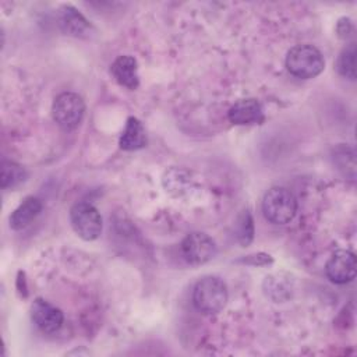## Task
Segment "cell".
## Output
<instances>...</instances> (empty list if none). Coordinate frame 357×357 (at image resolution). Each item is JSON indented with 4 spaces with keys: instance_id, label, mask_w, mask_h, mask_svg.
I'll return each instance as SVG.
<instances>
[{
    "instance_id": "cell-1",
    "label": "cell",
    "mask_w": 357,
    "mask_h": 357,
    "mask_svg": "<svg viewBox=\"0 0 357 357\" xmlns=\"http://www.w3.org/2000/svg\"><path fill=\"white\" fill-rule=\"evenodd\" d=\"M287 70L298 78H314L325 67L322 53L311 45H298L289 50L286 57Z\"/></svg>"
},
{
    "instance_id": "cell-2",
    "label": "cell",
    "mask_w": 357,
    "mask_h": 357,
    "mask_svg": "<svg viewBox=\"0 0 357 357\" xmlns=\"http://www.w3.org/2000/svg\"><path fill=\"white\" fill-rule=\"evenodd\" d=\"M192 301L198 311L204 314H218L227 301L226 284L219 278L206 276L195 284Z\"/></svg>"
},
{
    "instance_id": "cell-3",
    "label": "cell",
    "mask_w": 357,
    "mask_h": 357,
    "mask_svg": "<svg viewBox=\"0 0 357 357\" xmlns=\"http://www.w3.org/2000/svg\"><path fill=\"white\" fill-rule=\"evenodd\" d=\"M265 218L275 225L290 222L297 212V201L294 195L283 187H273L266 191L262 201Z\"/></svg>"
},
{
    "instance_id": "cell-4",
    "label": "cell",
    "mask_w": 357,
    "mask_h": 357,
    "mask_svg": "<svg viewBox=\"0 0 357 357\" xmlns=\"http://www.w3.org/2000/svg\"><path fill=\"white\" fill-rule=\"evenodd\" d=\"M52 113L54 121L63 130H73L84 117L85 103L79 95L74 92H64L54 99Z\"/></svg>"
},
{
    "instance_id": "cell-5",
    "label": "cell",
    "mask_w": 357,
    "mask_h": 357,
    "mask_svg": "<svg viewBox=\"0 0 357 357\" xmlns=\"http://www.w3.org/2000/svg\"><path fill=\"white\" fill-rule=\"evenodd\" d=\"M70 220L74 231L84 240H95L102 231V218L91 204H75L70 211Z\"/></svg>"
},
{
    "instance_id": "cell-6",
    "label": "cell",
    "mask_w": 357,
    "mask_h": 357,
    "mask_svg": "<svg viewBox=\"0 0 357 357\" xmlns=\"http://www.w3.org/2000/svg\"><path fill=\"white\" fill-rule=\"evenodd\" d=\"M181 252L187 262L202 265L216 255L213 240L204 233H191L181 243Z\"/></svg>"
},
{
    "instance_id": "cell-7",
    "label": "cell",
    "mask_w": 357,
    "mask_h": 357,
    "mask_svg": "<svg viewBox=\"0 0 357 357\" xmlns=\"http://www.w3.org/2000/svg\"><path fill=\"white\" fill-rule=\"evenodd\" d=\"M328 278L339 284L347 283L356 276V257L351 251L339 250L332 254L325 266Z\"/></svg>"
},
{
    "instance_id": "cell-8",
    "label": "cell",
    "mask_w": 357,
    "mask_h": 357,
    "mask_svg": "<svg viewBox=\"0 0 357 357\" xmlns=\"http://www.w3.org/2000/svg\"><path fill=\"white\" fill-rule=\"evenodd\" d=\"M33 324L46 333H53L63 325V312L43 298H36L31 307Z\"/></svg>"
},
{
    "instance_id": "cell-9",
    "label": "cell",
    "mask_w": 357,
    "mask_h": 357,
    "mask_svg": "<svg viewBox=\"0 0 357 357\" xmlns=\"http://www.w3.org/2000/svg\"><path fill=\"white\" fill-rule=\"evenodd\" d=\"M229 120L234 124H255L264 120V113L257 99H241L229 110Z\"/></svg>"
},
{
    "instance_id": "cell-10",
    "label": "cell",
    "mask_w": 357,
    "mask_h": 357,
    "mask_svg": "<svg viewBox=\"0 0 357 357\" xmlns=\"http://www.w3.org/2000/svg\"><path fill=\"white\" fill-rule=\"evenodd\" d=\"M112 74L116 81L127 86L130 89H135L138 86V67L137 60L131 56H120L112 64Z\"/></svg>"
},
{
    "instance_id": "cell-11",
    "label": "cell",
    "mask_w": 357,
    "mask_h": 357,
    "mask_svg": "<svg viewBox=\"0 0 357 357\" xmlns=\"http://www.w3.org/2000/svg\"><path fill=\"white\" fill-rule=\"evenodd\" d=\"M42 211V202L35 197H28L24 202L11 213L10 226L15 230H20L28 226Z\"/></svg>"
},
{
    "instance_id": "cell-12",
    "label": "cell",
    "mask_w": 357,
    "mask_h": 357,
    "mask_svg": "<svg viewBox=\"0 0 357 357\" xmlns=\"http://www.w3.org/2000/svg\"><path fill=\"white\" fill-rule=\"evenodd\" d=\"M145 144L146 137L142 124L135 117H130L120 137V148L126 151H134L142 148Z\"/></svg>"
},
{
    "instance_id": "cell-13",
    "label": "cell",
    "mask_w": 357,
    "mask_h": 357,
    "mask_svg": "<svg viewBox=\"0 0 357 357\" xmlns=\"http://www.w3.org/2000/svg\"><path fill=\"white\" fill-rule=\"evenodd\" d=\"M60 26L70 35H81L84 33L89 24L88 21L73 7L70 6H64L63 8H60Z\"/></svg>"
},
{
    "instance_id": "cell-14",
    "label": "cell",
    "mask_w": 357,
    "mask_h": 357,
    "mask_svg": "<svg viewBox=\"0 0 357 357\" xmlns=\"http://www.w3.org/2000/svg\"><path fill=\"white\" fill-rule=\"evenodd\" d=\"M25 177V172L24 169L14 163V162H3L1 165V187L7 188V187H14L17 184H20Z\"/></svg>"
},
{
    "instance_id": "cell-15",
    "label": "cell",
    "mask_w": 357,
    "mask_h": 357,
    "mask_svg": "<svg viewBox=\"0 0 357 357\" xmlns=\"http://www.w3.org/2000/svg\"><path fill=\"white\" fill-rule=\"evenodd\" d=\"M337 70L339 73L350 79L356 78V45L351 43L347 46L337 61Z\"/></svg>"
}]
</instances>
